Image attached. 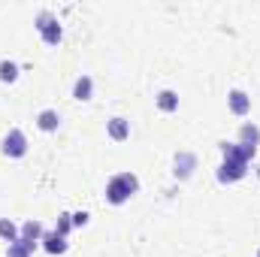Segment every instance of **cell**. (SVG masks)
Segmentation results:
<instances>
[{"label": "cell", "instance_id": "6da1fadb", "mask_svg": "<svg viewBox=\"0 0 260 257\" xmlns=\"http://www.w3.org/2000/svg\"><path fill=\"white\" fill-rule=\"evenodd\" d=\"M136 191H139V179H136L133 173H118L115 179L106 182V203L121 206V203H127Z\"/></svg>", "mask_w": 260, "mask_h": 257}, {"label": "cell", "instance_id": "7a4b0ae2", "mask_svg": "<svg viewBox=\"0 0 260 257\" xmlns=\"http://www.w3.org/2000/svg\"><path fill=\"white\" fill-rule=\"evenodd\" d=\"M37 30H40V37H43L46 46H58L61 37H64L61 21H58V15H52V12H40V15H37Z\"/></svg>", "mask_w": 260, "mask_h": 257}, {"label": "cell", "instance_id": "3957f363", "mask_svg": "<svg viewBox=\"0 0 260 257\" xmlns=\"http://www.w3.org/2000/svg\"><path fill=\"white\" fill-rule=\"evenodd\" d=\"M221 148V154H224V160H233V164H251V157L257 154V148H251V145H242V142H221L218 145Z\"/></svg>", "mask_w": 260, "mask_h": 257}, {"label": "cell", "instance_id": "277c9868", "mask_svg": "<svg viewBox=\"0 0 260 257\" xmlns=\"http://www.w3.org/2000/svg\"><path fill=\"white\" fill-rule=\"evenodd\" d=\"M0 151H3L6 157H24V154H27V136H24L21 130H9V133L3 136Z\"/></svg>", "mask_w": 260, "mask_h": 257}, {"label": "cell", "instance_id": "5b68a950", "mask_svg": "<svg viewBox=\"0 0 260 257\" xmlns=\"http://www.w3.org/2000/svg\"><path fill=\"white\" fill-rule=\"evenodd\" d=\"M43 233H46V230H43V224H40L37 218H27V221L21 224V236H18V239H21V242H24V248H27V251L34 254V248L40 245Z\"/></svg>", "mask_w": 260, "mask_h": 257}, {"label": "cell", "instance_id": "8992f818", "mask_svg": "<svg viewBox=\"0 0 260 257\" xmlns=\"http://www.w3.org/2000/svg\"><path fill=\"white\" fill-rule=\"evenodd\" d=\"M245 173H248V167H245V164L224 160V164L218 167V173H215V176H218V182H221V185H233V182H239Z\"/></svg>", "mask_w": 260, "mask_h": 257}, {"label": "cell", "instance_id": "52a82bcc", "mask_svg": "<svg viewBox=\"0 0 260 257\" xmlns=\"http://www.w3.org/2000/svg\"><path fill=\"white\" fill-rule=\"evenodd\" d=\"M227 103H230V112H233V115H248V112H251V97H248L242 88H233V91L227 94Z\"/></svg>", "mask_w": 260, "mask_h": 257}, {"label": "cell", "instance_id": "ba28073f", "mask_svg": "<svg viewBox=\"0 0 260 257\" xmlns=\"http://www.w3.org/2000/svg\"><path fill=\"white\" fill-rule=\"evenodd\" d=\"M197 170V154H191V151H179L176 154V179H191V173Z\"/></svg>", "mask_w": 260, "mask_h": 257}, {"label": "cell", "instance_id": "9c48e42d", "mask_svg": "<svg viewBox=\"0 0 260 257\" xmlns=\"http://www.w3.org/2000/svg\"><path fill=\"white\" fill-rule=\"evenodd\" d=\"M106 133H109L115 142H124V139H130V121L121 118V115H115V118L106 121Z\"/></svg>", "mask_w": 260, "mask_h": 257}, {"label": "cell", "instance_id": "30bf717a", "mask_svg": "<svg viewBox=\"0 0 260 257\" xmlns=\"http://www.w3.org/2000/svg\"><path fill=\"white\" fill-rule=\"evenodd\" d=\"M40 242H43V248H46L49 254H64V251H67V236L55 233V230H46Z\"/></svg>", "mask_w": 260, "mask_h": 257}, {"label": "cell", "instance_id": "8fae6325", "mask_svg": "<svg viewBox=\"0 0 260 257\" xmlns=\"http://www.w3.org/2000/svg\"><path fill=\"white\" fill-rule=\"evenodd\" d=\"M154 103H157L160 112H176V109H179V94H176L173 88H164V91H157Z\"/></svg>", "mask_w": 260, "mask_h": 257}, {"label": "cell", "instance_id": "7c38bea8", "mask_svg": "<svg viewBox=\"0 0 260 257\" xmlns=\"http://www.w3.org/2000/svg\"><path fill=\"white\" fill-rule=\"evenodd\" d=\"M58 124H61V115H58L55 109H43V112L37 115V127H40V130H46V133L58 130Z\"/></svg>", "mask_w": 260, "mask_h": 257}, {"label": "cell", "instance_id": "4fadbf2b", "mask_svg": "<svg viewBox=\"0 0 260 257\" xmlns=\"http://www.w3.org/2000/svg\"><path fill=\"white\" fill-rule=\"evenodd\" d=\"M239 142H242V145L257 148V145H260V127H257V124H251V121H245V124L239 127Z\"/></svg>", "mask_w": 260, "mask_h": 257}, {"label": "cell", "instance_id": "5bb4252c", "mask_svg": "<svg viewBox=\"0 0 260 257\" xmlns=\"http://www.w3.org/2000/svg\"><path fill=\"white\" fill-rule=\"evenodd\" d=\"M91 91H94L91 76H79V79H76V85H73V97L85 103V100H91Z\"/></svg>", "mask_w": 260, "mask_h": 257}, {"label": "cell", "instance_id": "9a60e30c", "mask_svg": "<svg viewBox=\"0 0 260 257\" xmlns=\"http://www.w3.org/2000/svg\"><path fill=\"white\" fill-rule=\"evenodd\" d=\"M18 236H21V227H15V221H9V218H0V239L18 242Z\"/></svg>", "mask_w": 260, "mask_h": 257}, {"label": "cell", "instance_id": "2e32d148", "mask_svg": "<svg viewBox=\"0 0 260 257\" xmlns=\"http://www.w3.org/2000/svg\"><path fill=\"white\" fill-rule=\"evenodd\" d=\"M15 79H18V64L0 61V82H15Z\"/></svg>", "mask_w": 260, "mask_h": 257}, {"label": "cell", "instance_id": "e0dca14e", "mask_svg": "<svg viewBox=\"0 0 260 257\" xmlns=\"http://www.w3.org/2000/svg\"><path fill=\"white\" fill-rule=\"evenodd\" d=\"M70 230H73V215H70V212H61V215H58V224H55V233L67 236Z\"/></svg>", "mask_w": 260, "mask_h": 257}, {"label": "cell", "instance_id": "ac0fdd59", "mask_svg": "<svg viewBox=\"0 0 260 257\" xmlns=\"http://www.w3.org/2000/svg\"><path fill=\"white\" fill-rule=\"evenodd\" d=\"M6 257H30V251L24 248V242L18 239V242H9V248H6Z\"/></svg>", "mask_w": 260, "mask_h": 257}, {"label": "cell", "instance_id": "d6986e66", "mask_svg": "<svg viewBox=\"0 0 260 257\" xmlns=\"http://www.w3.org/2000/svg\"><path fill=\"white\" fill-rule=\"evenodd\" d=\"M88 224V212H76L73 215V227H85Z\"/></svg>", "mask_w": 260, "mask_h": 257}, {"label": "cell", "instance_id": "ffe728a7", "mask_svg": "<svg viewBox=\"0 0 260 257\" xmlns=\"http://www.w3.org/2000/svg\"><path fill=\"white\" fill-rule=\"evenodd\" d=\"M257 176H260V160H257Z\"/></svg>", "mask_w": 260, "mask_h": 257}, {"label": "cell", "instance_id": "44dd1931", "mask_svg": "<svg viewBox=\"0 0 260 257\" xmlns=\"http://www.w3.org/2000/svg\"><path fill=\"white\" fill-rule=\"evenodd\" d=\"M257 257H260V251H257Z\"/></svg>", "mask_w": 260, "mask_h": 257}]
</instances>
